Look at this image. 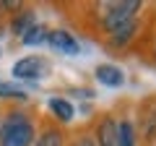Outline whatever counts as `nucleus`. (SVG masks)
I'll return each instance as SVG.
<instances>
[{
  "mask_svg": "<svg viewBox=\"0 0 156 146\" xmlns=\"http://www.w3.org/2000/svg\"><path fill=\"white\" fill-rule=\"evenodd\" d=\"M34 125L23 112H8L0 123V146H31Z\"/></svg>",
  "mask_w": 156,
  "mask_h": 146,
  "instance_id": "nucleus-1",
  "label": "nucleus"
},
{
  "mask_svg": "<svg viewBox=\"0 0 156 146\" xmlns=\"http://www.w3.org/2000/svg\"><path fill=\"white\" fill-rule=\"evenodd\" d=\"M140 3L138 0H122V3H107L104 11H101V26L109 34H115L117 29L128 26L135 21V13H138Z\"/></svg>",
  "mask_w": 156,
  "mask_h": 146,
  "instance_id": "nucleus-2",
  "label": "nucleus"
},
{
  "mask_svg": "<svg viewBox=\"0 0 156 146\" xmlns=\"http://www.w3.org/2000/svg\"><path fill=\"white\" fill-rule=\"evenodd\" d=\"M50 73V63L44 60V57L39 55H29V57H21V60L13 65V76L21 81H37L42 78V76H47Z\"/></svg>",
  "mask_w": 156,
  "mask_h": 146,
  "instance_id": "nucleus-3",
  "label": "nucleus"
},
{
  "mask_svg": "<svg viewBox=\"0 0 156 146\" xmlns=\"http://www.w3.org/2000/svg\"><path fill=\"white\" fill-rule=\"evenodd\" d=\"M47 45L57 52H65V55H78L81 52V45L73 39V34L65 31V29H52L47 34Z\"/></svg>",
  "mask_w": 156,
  "mask_h": 146,
  "instance_id": "nucleus-4",
  "label": "nucleus"
},
{
  "mask_svg": "<svg viewBox=\"0 0 156 146\" xmlns=\"http://www.w3.org/2000/svg\"><path fill=\"white\" fill-rule=\"evenodd\" d=\"M96 138H99V146H122L120 144V123H115L112 118H104L96 128Z\"/></svg>",
  "mask_w": 156,
  "mask_h": 146,
  "instance_id": "nucleus-5",
  "label": "nucleus"
},
{
  "mask_svg": "<svg viewBox=\"0 0 156 146\" xmlns=\"http://www.w3.org/2000/svg\"><path fill=\"white\" fill-rule=\"evenodd\" d=\"M96 81H99V84H104V86H109V89H117V86H122L125 76H122V71H120L117 65L104 63V65L96 68Z\"/></svg>",
  "mask_w": 156,
  "mask_h": 146,
  "instance_id": "nucleus-6",
  "label": "nucleus"
},
{
  "mask_svg": "<svg viewBox=\"0 0 156 146\" xmlns=\"http://www.w3.org/2000/svg\"><path fill=\"white\" fill-rule=\"evenodd\" d=\"M50 110H52V115H55L57 120H62V123H70L73 120V104L68 99H62V97L50 99Z\"/></svg>",
  "mask_w": 156,
  "mask_h": 146,
  "instance_id": "nucleus-7",
  "label": "nucleus"
},
{
  "mask_svg": "<svg viewBox=\"0 0 156 146\" xmlns=\"http://www.w3.org/2000/svg\"><path fill=\"white\" fill-rule=\"evenodd\" d=\"M47 34H50V29H47V26H42V24H34V26L21 37V42H23L26 47H31V45H42V42H47Z\"/></svg>",
  "mask_w": 156,
  "mask_h": 146,
  "instance_id": "nucleus-8",
  "label": "nucleus"
},
{
  "mask_svg": "<svg viewBox=\"0 0 156 146\" xmlns=\"http://www.w3.org/2000/svg\"><path fill=\"white\" fill-rule=\"evenodd\" d=\"M34 24H37V21H34V13H31V11H23L21 16H16V18H13L11 29H13V34H18V37H23V34H26L29 29L34 26Z\"/></svg>",
  "mask_w": 156,
  "mask_h": 146,
  "instance_id": "nucleus-9",
  "label": "nucleus"
},
{
  "mask_svg": "<svg viewBox=\"0 0 156 146\" xmlns=\"http://www.w3.org/2000/svg\"><path fill=\"white\" fill-rule=\"evenodd\" d=\"M135 29H138V24H128V26H122V29H117L115 34H109L112 37V42H115V45H125V42H130L133 39V34H135Z\"/></svg>",
  "mask_w": 156,
  "mask_h": 146,
  "instance_id": "nucleus-10",
  "label": "nucleus"
},
{
  "mask_svg": "<svg viewBox=\"0 0 156 146\" xmlns=\"http://www.w3.org/2000/svg\"><path fill=\"white\" fill-rule=\"evenodd\" d=\"M0 97H3V99H26V91L18 89V86H13V84L0 81Z\"/></svg>",
  "mask_w": 156,
  "mask_h": 146,
  "instance_id": "nucleus-11",
  "label": "nucleus"
},
{
  "mask_svg": "<svg viewBox=\"0 0 156 146\" xmlns=\"http://www.w3.org/2000/svg\"><path fill=\"white\" fill-rule=\"evenodd\" d=\"M37 146H62V136H60V130H44V133L39 136Z\"/></svg>",
  "mask_w": 156,
  "mask_h": 146,
  "instance_id": "nucleus-12",
  "label": "nucleus"
},
{
  "mask_svg": "<svg viewBox=\"0 0 156 146\" xmlns=\"http://www.w3.org/2000/svg\"><path fill=\"white\" fill-rule=\"evenodd\" d=\"M120 144L122 146H135V133H133V125L128 120L120 123Z\"/></svg>",
  "mask_w": 156,
  "mask_h": 146,
  "instance_id": "nucleus-13",
  "label": "nucleus"
},
{
  "mask_svg": "<svg viewBox=\"0 0 156 146\" xmlns=\"http://www.w3.org/2000/svg\"><path fill=\"white\" fill-rule=\"evenodd\" d=\"M76 146H94V144H91V141H86V138H83V141H78Z\"/></svg>",
  "mask_w": 156,
  "mask_h": 146,
  "instance_id": "nucleus-14",
  "label": "nucleus"
},
{
  "mask_svg": "<svg viewBox=\"0 0 156 146\" xmlns=\"http://www.w3.org/2000/svg\"><path fill=\"white\" fill-rule=\"evenodd\" d=\"M154 125H156V112H154Z\"/></svg>",
  "mask_w": 156,
  "mask_h": 146,
  "instance_id": "nucleus-15",
  "label": "nucleus"
}]
</instances>
